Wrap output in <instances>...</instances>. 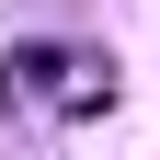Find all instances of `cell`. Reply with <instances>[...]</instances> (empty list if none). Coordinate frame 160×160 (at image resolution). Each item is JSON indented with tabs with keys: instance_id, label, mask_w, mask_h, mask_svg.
I'll list each match as a JSON object with an SVG mask.
<instances>
[{
	"instance_id": "6da1fadb",
	"label": "cell",
	"mask_w": 160,
	"mask_h": 160,
	"mask_svg": "<svg viewBox=\"0 0 160 160\" xmlns=\"http://www.w3.org/2000/svg\"><path fill=\"white\" fill-rule=\"evenodd\" d=\"M0 103H46V114H103L114 103V69L80 46H12L0 57Z\"/></svg>"
}]
</instances>
